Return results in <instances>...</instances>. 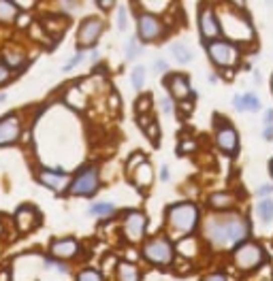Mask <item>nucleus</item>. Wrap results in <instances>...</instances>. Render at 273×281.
Masks as SVG:
<instances>
[{"mask_svg": "<svg viewBox=\"0 0 273 281\" xmlns=\"http://www.w3.org/2000/svg\"><path fill=\"white\" fill-rule=\"evenodd\" d=\"M205 234L212 245L216 247H231L243 243L250 234V224L241 215H226V217H212L205 226Z\"/></svg>", "mask_w": 273, "mask_h": 281, "instance_id": "f257e3e1", "label": "nucleus"}, {"mask_svg": "<svg viewBox=\"0 0 273 281\" xmlns=\"http://www.w3.org/2000/svg\"><path fill=\"white\" fill-rule=\"evenodd\" d=\"M167 224L177 234H190L198 224V209L192 203H177L167 209Z\"/></svg>", "mask_w": 273, "mask_h": 281, "instance_id": "f03ea898", "label": "nucleus"}, {"mask_svg": "<svg viewBox=\"0 0 273 281\" xmlns=\"http://www.w3.org/2000/svg\"><path fill=\"white\" fill-rule=\"evenodd\" d=\"M98 185H101V175H98V168L96 166H84L75 175V179L71 181L69 185V192L73 196H94L98 192Z\"/></svg>", "mask_w": 273, "mask_h": 281, "instance_id": "7ed1b4c3", "label": "nucleus"}, {"mask_svg": "<svg viewBox=\"0 0 273 281\" xmlns=\"http://www.w3.org/2000/svg\"><path fill=\"white\" fill-rule=\"evenodd\" d=\"M207 53H209V58H212V62L216 66H224V68H229V66H235L237 64V60H239V49H237V45L231 43V41H212V43H207Z\"/></svg>", "mask_w": 273, "mask_h": 281, "instance_id": "20e7f679", "label": "nucleus"}, {"mask_svg": "<svg viewBox=\"0 0 273 281\" xmlns=\"http://www.w3.org/2000/svg\"><path fill=\"white\" fill-rule=\"evenodd\" d=\"M143 256L145 260H150L156 266H167L173 262V245L169 239H152L145 243L143 247Z\"/></svg>", "mask_w": 273, "mask_h": 281, "instance_id": "39448f33", "label": "nucleus"}, {"mask_svg": "<svg viewBox=\"0 0 273 281\" xmlns=\"http://www.w3.org/2000/svg\"><path fill=\"white\" fill-rule=\"evenodd\" d=\"M233 260H235V264H237V268L252 270V268H256L258 264H262L265 253H262L260 245H256V243H241V245L235 249Z\"/></svg>", "mask_w": 273, "mask_h": 281, "instance_id": "423d86ee", "label": "nucleus"}, {"mask_svg": "<svg viewBox=\"0 0 273 281\" xmlns=\"http://www.w3.org/2000/svg\"><path fill=\"white\" fill-rule=\"evenodd\" d=\"M105 30V24L101 17H86L84 22H81L79 26V32H77V45H79V51L84 49V47H94L96 41H98V36L103 34Z\"/></svg>", "mask_w": 273, "mask_h": 281, "instance_id": "0eeeda50", "label": "nucleus"}, {"mask_svg": "<svg viewBox=\"0 0 273 281\" xmlns=\"http://www.w3.org/2000/svg\"><path fill=\"white\" fill-rule=\"evenodd\" d=\"M145 228H148V217L143 211H128L122 224V234L128 243H139L145 237Z\"/></svg>", "mask_w": 273, "mask_h": 281, "instance_id": "6e6552de", "label": "nucleus"}, {"mask_svg": "<svg viewBox=\"0 0 273 281\" xmlns=\"http://www.w3.org/2000/svg\"><path fill=\"white\" fill-rule=\"evenodd\" d=\"M136 30H139V39L141 43H152V41H158L162 32H165V26L158 20V15L154 13H141L139 15V22H136Z\"/></svg>", "mask_w": 273, "mask_h": 281, "instance_id": "1a4fd4ad", "label": "nucleus"}, {"mask_svg": "<svg viewBox=\"0 0 273 281\" xmlns=\"http://www.w3.org/2000/svg\"><path fill=\"white\" fill-rule=\"evenodd\" d=\"M198 28H201V34L207 43L212 41H218V36H220V20L216 17L214 9L209 7H201V13H198Z\"/></svg>", "mask_w": 273, "mask_h": 281, "instance_id": "9d476101", "label": "nucleus"}, {"mask_svg": "<svg viewBox=\"0 0 273 281\" xmlns=\"http://www.w3.org/2000/svg\"><path fill=\"white\" fill-rule=\"evenodd\" d=\"M20 132H22V124H20V117L15 113H9L0 120V147L5 145H11L20 139Z\"/></svg>", "mask_w": 273, "mask_h": 281, "instance_id": "9b49d317", "label": "nucleus"}, {"mask_svg": "<svg viewBox=\"0 0 273 281\" xmlns=\"http://www.w3.org/2000/svg\"><path fill=\"white\" fill-rule=\"evenodd\" d=\"M216 143L224 153H235L237 151V145H239V139H237V132L231 124H220L216 130Z\"/></svg>", "mask_w": 273, "mask_h": 281, "instance_id": "f8f14e48", "label": "nucleus"}, {"mask_svg": "<svg viewBox=\"0 0 273 281\" xmlns=\"http://www.w3.org/2000/svg\"><path fill=\"white\" fill-rule=\"evenodd\" d=\"M41 222V215L36 209H32L30 205H22L20 209L15 211V224L20 232H30L32 228H36Z\"/></svg>", "mask_w": 273, "mask_h": 281, "instance_id": "ddd939ff", "label": "nucleus"}, {"mask_svg": "<svg viewBox=\"0 0 273 281\" xmlns=\"http://www.w3.org/2000/svg\"><path fill=\"white\" fill-rule=\"evenodd\" d=\"M36 179H39L45 188L53 190V192H62L64 185H66V181H69V175H66L64 168H53V170H41Z\"/></svg>", "mask_w": 273, "mask_h": 281, "instance_id": "4468645a", "label": "nucleus"}, {"mask_svg": "<svg viewBox=\"0 0 273 281\" xmlns=\"http://www.w3.org/2000/svg\"><path fill=\"white\" fill-rule=\"evenodd\" d=\"M165 85L169 87V92L173 98H177V101H181V98H186V96H192L194 94L190 92V79L186 75H179V72H175V75H171L165 79Z\"/></svg>", "mask_w": 273, "mask_h": 281, "instance_id": "2eb2a0df", "label": "nucleus"}, {"mask_svg": "<svg viewBox=\"0 0 273 281\" xmlns=\"http://www.w3.org/2000/svg\"><path fill=\"white\" fill-rule=\"evenodd\" d=\"M49 251L53 258L58 260H69V258H75L77 251H79V243L75 239H58L49 245Z\"/></svg>", "mask_w": 273, "mask_h": 281, "instance_id": "dca6fc26", "label": "nucleus"}, {"mask_svg": "<svg viewBox=\"0 0 273 281\" xmlns=\"http://www.w3.org/2000/svg\"><path fill=\"white\" fill-rule=\"evenodd\" d=\"M115 279H117V281H141V270L136 268L132 262L122 260V262H117Z\"/></svg>", "mask_w": 273, "mask_h": 281, "instance_id": "f3484780", "label": "nucleus"}, {"mask_svg": "<svg viewBox=\"0 0 273 281\" xmlns=\"http://www.w3.org/2000/svg\"><path fill=\"white\" fill-rule=\"evenodd\" d=\"M3 62H5V66L9 70L22 68L24 62H26V53L24 51H15V49H7V51H3Z\"/></svg>", "mask_w": 273, "mask_h": 281, "instance_id": "a211bd4d", "label": "nucleus"}, {"mask_svg": "<svg viewBox=\"0 0 273 281\" xmlns=\"http://www.w3.org/2000/svg\"><path fill=\"white\" fill-rule=\"evenodd\" d=\"M152 179H154V173H152V166L148 164V162H141L139 166H136V175H134V183L136 188H150L152 183Z\"/></svg>", "mask_w": 273, "mask_h": 281, "instance_id": "6ab92c4d", "label": "nucleus"}, {"mask_svg": "<svg viewBox=\"0 0 273 281\" xmlns=\"http://www.w3.org/2000/svg\"><path fill=\"white\" fill-rule=\"evenodd\" d=\"M171 53H173V58H175L179 64H188V62H192V51L188 49V45L184 43H171Z\"/></svg>", "mask_w": 273, "mask_h": 281, "instance_id": "aec40b11", "label": "nucleus"}, {"mask_svg": "<svg viewBox=\"0 0 273 281\" xmlns=\"http://www.w3.org/2000/svg\"><path fill=\"white\" fill-rule=\"evenodd\" d=\"M15 15H20V7L9 0H0V24H9L15 20Z\"/></svg>", "mask_w": 273, "mask_h": 281, "instance_id": "412c9836", "label": "nucleus"}, {"mask_svg": "<svg viewBox=\"0 0 273 281\" xmlns=\"http://www.w3.org/2000/svg\"><path fill=\"white\" fill-rule=\"evenodd\" d=\"M88 213L94 215V217H111V215H115V205L109 203V201L94 203V205L88 209Z\"/></svg>", "mask_w": 273, "mask_h": 281, "instance_id": "4be33fe9", "label": "nucleus"}, {"mask_svg": "<svg viewBox=\"0 0 273 281\" xmlns=\"http://www.w3.org/2000/svg\"><path fill=\"white\" fill-rule=\"evenodd\" d=\"M209 205H212L214 209L224 211V209H229V207L233 205V196L226 194V192H216V194L209 196Z\"/></svg>", "mask_w": 273, "mask_h": 281, "instance_id": "5701e85b", "label": "nucleus"}, {"mask_svg": "<svg viewBox=\"0 0 273 281\" xmlns=\"http://www.w3.org/2000/svg\"><path fill=\"white\" fill-rule=\"evenodd\" d=\"M256 213L262 222H271L273 220V201L269 198H262V201L256 205Z\"/></svg>", "mask_w": 273, "mask_h": 281, "instance_id": "b1692460", "label": "nucleus"}, {"mask_svg": "<svg viewBox=\"0 0 273 281\" xmlns=\"http://www.w3.org/2000/svg\"><path fill=\"white\" fill-rule=\"evenodd\" d=\"M66 103H69L71 107H75V109H84L86 96H84V92H81L79 87H71V92L66 94Z\"/></svg>", "mask_w": 273, "mask_h": 281, "instance_id": "393cba45", "label": "nucleus"}, {"mask_svg": "<svg viewBox=\"0 0 273 281\" xmlns=\"http://www.w3.org/2000/svg\"><path fill=\"white\" fill-rule=\"evenodd\" d=\"M241 98H243V109L245 111H252V113L260 111V101H258V96L254 92H245V94H241Z\"/></svg>", "mask_w": 273, "mask_h": 281, "instance_id": "a878e982", "label": "nucleus"}, {"mask_svg": "<svg viewBox=\"0 0 273 281\" xmlns=\"http://www.w3.org/2000/svg\"><path fill=\"white\" fill-rule=\"evenodd\" d=\"M141 51H143V43L136 36H132L128 45H126V60H134L136 56H141Z\"/></svg>", "mask_w": 273, "mask_h": 281, "instance_id": "bb28decb", "label": "nucleus"}, {"mask_svg": "<svg viewBox=\"0 0 273 281\" xmlns=\"http://www.w3.org/2000/svg\"><path fill=\"white\" fill-rule=\"evenodd\" d=\"M130 83H132V87L136 89V92L143 87V83H145V68L143 66H134L132 68V72H130Z\"/></svg>", "mask_w": 273, "mask_h": 281, "instance_id": "cd10ccee", "label": "nucleus"}, {"mask_svg": "<svg viewBox=\"0 0 273 281\" xmlns=\"http://www.w3.org/2000/svg\"><path fill=\"white\" fill-rule=\"evenodd\" d=\"M115 26L120 32H126V28H128V9H126L124 5L117 9V20H115Z\"/></svg>", "mask_w": 273, "mask_h": 281, "instance_id": "c85d7f7f", "label": "nucleus"}, {"mask_svg": "<svg viewBox=\"0 0 273 281\" xmlns=\"http://www.w3.org/2000/svg\"><path fill=\"white\" fill-rule=\"evenodd\" d=\"M143 130H145V134L150 137V141H152V143H156V145H158L160 130H158V124H156V122H148V124L143 126Z\"/></svg>", "mask_w": 273, "mask_h": 281, "instance_id": "c756f323", "label": "nucleus"}, {"mask_svg": "<svg viewBox=\"0 0 273 281\" xmlns=\"http://www.w3.org/2000/svg\"><path fill=\"white\" fill-rule=\"evenodd\" d=\"M77 281H103V277H101V273H96V270H92V268H84L79 273Z\"/></svg>", "mask_w": 273, "mask_h": 281, "instance_id": "7c9ffc66", "label": "nucleus"}, {"mask_svg": "<svg viewBox=\"0 0 273 281\" xmlns=\"http://www.w3.org/2000/svg\"><path fill=\"white\" fill-rule=\"evenodd\" d=\"M150 103H152V98L148 96V94H143L141 98H139V101H136V113H139V115H145V113H148V109H150Z\"/></svg>", "mask_w": 273, "mask_h": 281, "instance_id": "2f4dec72", "label": "nucleus"}, {"mask_svg": "<svg viewBox=\"0 0 273 281\" xmlns=\"http://www.w3.org/2000/svg\"><path fill=\"white\" fill-rule=\"evenodd\" d=\"M84 58H86V53H84V51H77V53H75V56H73V58H71V60L66 62V64H64V66H62V70H64V72H69L71 68H75V66H77V64H79V62H81V60H84Z\"/></svg>", "mask_w": 273, "mask_h": 281, "instance_id": "473e14b6", "label": "nucleus"}, {"mask_svg": "<svg viewBox=\"0 0 273 281\" xmlns=\"http://www.w3.org/2000/svg\"><path fill=\"white\" fill-rule=\"evenodd\" d=\"M9 79H11V70H9V68L5 66V62L0 60V85H3V83H7Z\"/></svg>", "mask_w": 273, "mask_h": 281, "instance_id": "72a5a7b5", "label": "nucleus"}, {"mask_svg": "<svg viewBox=\"0 0 273 281\" xmlns=\"http://www.w3.org/2000/svg\"><path fill=\"white\" fill-rule=\"evenodd\" d=\"M45 264H47L49 268H56V270H60V273H66V270H69V266H66V264H60V262H56V260H49V258H45Z\"/></svg>", "mask_w": 273, "mask_h": 281, "instance_id": "f704fd0d", "label": "nucleus"}, {"mask_svg": "<svg viewBox=\"0 0 273 281\" xmlns=\"http://www.w3.org/2000/svg\"><path fill=\"white\" fill-rule=\"evenodd\" d=\"M160 105H162V113H165V115H171V113H173V101H171L169 96L162 98Z\"/></svg>", "mask_w": 273, "mask_h": 281, "instance_id": "c9c22d12", "label": "nucleus"}, {"mask_svg": "<svg viewBox=\"0 0 273 281\" xmlns=\"http://www.w3.org/2000/svg\"><path fill=\"white\" fill-rule=\"evenodd\" d=\"M154 72H160V75H162V72H167V62L165 60H156V62H154Z\"/></svg>", "mask_w": 273, "mask_h": 281, "instance_id": "e433bc0d", "label": "nucleus"}, {"mask_svg": "<svg viewBox=\"0 0 273 281\" xmlns=\"http://www.w3.org/2000/svg\"><path fill=\"white\" fill-rule=\"evenodd\" d=\"M273 192V185H260L258 190H256V196H260V198H265V196H269Z\"/></svg>", "mask_w": 273, "mask_h": 281, "instance_id": "4c0bfd02", "label": "nucleus"}, {"mask_svg": "<svg viewBox=\"0 0 273 281\" xmlns=\"http://www.w3.org/2000/svg\"><path fill=\"white\" fill-rule=\"evenodd\" d=\"M233 107H235V111H245L243 109V98H241V94H237L233 98Z\"/></svg>", "mask_w": 273, "mask_h": 281, "instance_id": "58836bf2", "label": "nucleus"}, {"mask_svg": "<svg viewBox=\"0 0 273 281\" xmlns=\"http://www.w3.org/2000/svg\"><path fill=\"white\" fill-rule=\"evenodd\" d=\"M203 281H226V275L224 273H212V275H207Z\"/></svg>", "mask_w": 273, "mask_h": 281, "instance_id": "ea45409f", "label": "nucleus"}, {"mask_svg": "<svg viewBox=\"0 0 273 281\" xmlns=\"http://www.w3.org/2000/svg\"><path fill=\"white\" fill-rule=\"evenodd\" d=\"M265 128H273V111L271 109L265 111Z\"/></svg>", "mask_w": 273, "mask_h": 281, "instance_id": "a19ab883", "label": "nucleus"}, {"mask_svg": "<svg viewBox=\"0 0 273 281\" xmlns=\"http://www.w3.org/2000/svg\"><path fill=\"white\" fill-rule=\"evenodd\" d=\"M262 139H265V141H273V128H265V130H262Z\"/></svg>", "mask_w": 273, "mask_h": 281, "instance_id": "79ce46f5", "label": "nucleus"}, {"mask_svg": "<svg viewBox=\"0 0 273 281\" xmlns=\"http://www.w3.org/2000/svg\"><path fill=\"white\" fill-rule=\"evenodd\" d=\"M190 149H194V143H192V141H190V143H181L179 151H190Z\"/></svg>", "mask_w": 273, "mask_h": 281, "instance_id": "37998d69", "label": "nucleus"}, {"mask_svg": "<svg viewBox=\"0 0 273 281\" xmlns=\"http://www.w3.org/2000/svg\"><path fill=\"white\" fill-rule=\"evenodd\" d=\"M160 179H162V181H169V168H167V166L160 168Z\"/></svg>", "mask_w": 273, "mask_h": 281, "instance_id": "c03bdc74", "label": "nucleus"}, {"mask_svg": "<svg viewBox=\"0 0 273 281\" xmlns=\"http://www.w3.org/2000/svg\"><path fill=\"white\" fill-rule=\"evenodd\" d=\"M0 281H11L9 279V270L7 268H0Z\"/></svg>", "mask_w": 273, "mask_h": 281, "instance_id": "a18cd8bd", "label": "nucleus"}, {"mask_svg": "<svg viewBox=\"0 0 273 281\" xmlns=\"http://www.w3.org/2000/svg\"><path fill=\"white\" fill-rule=\"evenodd\" d=\"M98 7H101V9H111L113 3H111V0H105V3H98Z\"/></svg>", "mask_w": 273, "mask_h": 281, "instance_id": "49530a36", "label": "nucleus"}, {"mask_svg": "<svg viewBox=\"0 0 273 281\" xmlns=\"http://www.w3.org/2000/svg\"><path fill=\"white\" fill-rule=\"evenodd\" d=\"M20 17H22V20H20V26H26V24H28V22H30V17H28V15H26V13H22Z\"/></svg>", "mask_w": 273, "mask_h": 281, "instance_id": "de8ad7c7", "label": "nucleus"}, {"mask_svg": "<svg viewBox=\"0 0 273 281\" xmlns=\"http://www.w3.org/2000/svg\"><path fill=\"white\" fill-rule=\"evenodd\" d=\"M64 9H66V11H75L77 5L75 3H64Z\"/></svg>", "mask_w": 273, "mask_h": 281, "instance_id": "09e8293b", "label": "nucleus"}, {"mask_svg": "<svg viewBox=\"0 0 273 281\" xmlns=\"http://www.w3.org/2000/svg\"><path fill=\"white\" fill-rule=\"evenodd\" d=\"M98 58H101V53H98V51H92V53H90V60H92V62H98Z\"/></svg>", "mask_w": 273, "mask_h": 281, "instance_id": "8fccbe9b", "label": "nucleus"}, {"mask_svg": "<svg viewBox=\"0 0 273 281\" xmlns=\"http://www.w3.org/2000/svg\"><path fill=\"white\" fill-rule=\"evenodd\" d=\"M5 101H7V94H0V105H3Z\"/></svg>", "mask_w": 273, "mask_h": 281, "instance_id": "3c124183", "label": "nucleus"}, {"mask_svg": "<svg viewBox=\"0 0 273 281\" xmlns=\"http://www.w3.org/2000/svg\"><path fill=\"white\" fill-rule=\"evenodd\" d=\"M271 173H273V162H271Z\"/></svg>", "mask_w": 273, "mask_h": 281, "instance_id": "603ef678", "label": "nucleus"}, {"mask_svg": "<svg viewBox=\"0 0 273 281\" xmlns=\"http://www.w3.org/2000/svg\"><path fill=\"white\" fill-rule=\"evenodd\" d=\"M0 232H3V226H0Z\"/></svg>", "mask_w": 273, "mask_h": 281, "instance_id": "864d4df0", "label": "nucleus"}, {"mask_svg": "<svg viewBox=\"0 0 273 281\" xmlns=\"http://www.w3.org/2000/svg\"><path fill=\"white\" fill-rule=\"evenodd\" d=\"M271 83H273V79H271Z\"/></svg>", "mask_w": 273, "mask_h": 281, "instance_id": "5fc2aeb1", "label": "nucleus"}]
</instances>
